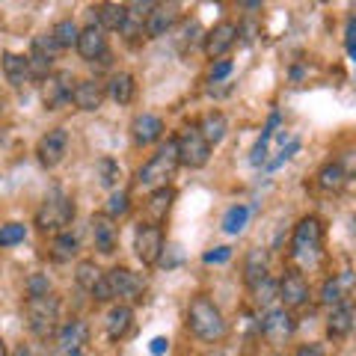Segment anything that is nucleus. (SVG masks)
I'll return each mask as SVG.
<instances>
[{
	"label": "nucleus",
	"mask_w": 356,
	"mask_h": 356,
	"mask_svg": "<svg viewBox=\"0 0 356 356\" xmlns=\"http://www.w3.org/2000/svg\"><path fill=\"white\" fill-rule=\"evenodd\" d=\"M74 214H77L74 199L65 196L63 191H51L36 211V229L42 235H60V232H69Z\"/></svg>",
	"instance_id": "obj_1"
},
{
	"label": "nucleus",
	"mask_w": 356,
	"mask_h": 356,
	"mask_svg": "<svg viewBox=\"0 0 356 356\" xmlns=\"http://www.w3.org/2000/svg\"><path fill=\"white\" fill-rule=\"evenodd\" d=\"M187 327L202 341H220L226 336V318H222L220 306L208 297H196L191 303V309H187Z\"/></svg>",
	"instance_id": "obj_2"
},
{
	"label": "nucleus",
	"mask_w": 356,
	"mask_h": 356,
	"mask_svg": "<svg viewBox=\"0 0 356 356\" xmlns=\"http://www.w3.org/2000/svg\"><path fill=\"white\" fill-rule=\"evenodd\" d=\"M178 166H181V163H178L175 137H170V140H166L163 146L137 170V184H140V187H149V191H154V187H166V184H170V178L175 175Z\"/></svg>",
	"instance_id": "obj_3"
},
{
	"label": "nucleus",
	"mask_w": 356,
	"mask_h": 356,
	"mask_svg": "<svg viewBox=\"0 0 356 356\" xmlns=\"http://www.w3.org/2000/svg\"><path fill=\"white\" fill-rule=\"evenodd\" d=\"M321 250H324V222H321V217L309 214L294 226L291 259L300 264H315Z\"/></svg>",
	"instance_id": "obj_4"
},
{
	"label": "nucleus",
	"mask_w": 356,
	"mask_h": 356,
	"mask_svg": "<svg viewBox=\"0 0 356 356\" xmlns=\"http://www.w3.org/2000/svg\"><path fill=\"white\" fill-rule=\"evenodd\" d=\"M27 327L33 336L48 339L60 327V297L44 294V297H27Z\"/></svg>",
	"instance_id": "obj_5"
},
{
	"label": "nucleus",
	"mask_w": 356,
	"mask_h": 356,
	"mask_svg": "<svg viewBox=\"0 0 356 356\" xmlns=\"http://www.w3.org/2000/svg\"><path fill=\"white\" fill-rule=\"evenodd\" d=\"M175 149H178V163L191 166V170H202V166L211 161V146L202 140L196 125L181 128V134L175 137Z\"/></svg>",
	"instance_id": "obj_6"
},
{
	"label": "nucleus",
	"mask_w": 356,
	"mask_h": 356,
	"mask_svg": "<svg viewBox=\"0 0 356 356\" xmlns=\"http://www.w3.org/2000/svg\"><path fill=\"white\" fill-rule=\"evenodd\" d=\"M104 280L110 285V294L113 300H125L128 303H140L143 294H146V280L140 273H134L131 267H110L104 273Z\"/></svg>",
	"instance_id": "obj_7"
},
{
	"label": "nucleus",
	"mask_w": 356,
	"mask_h": 356,
	"mask_svg": "<svg viewBox=\"0 0 356 356\" xmlns=\"http://www.w3.org/2000/svg\"><path fill=\"white\" fill-rule=\"evenodd\" d=\"M134 252L137 259L146 264V267H154L161 261V252H163V229L158 222H140L137 226V235H134Z\"/></svg>",
	"instance_id": "obj_8"
},
{
	"label": "nucleus",
	"mask_w": 356,
	"mask_h": 356,
	"mask_svg": "<svg viewBox=\"0 0 356 356\" xmlns=\"http://www.w3.org/2000/svg\"><path fill=\"white\" fill-rule=\"evenodd\" d=\"M74 74L72 72H51L44 77L42 86V98H44V110H63L65 104H72V89H74Z\"/></svg>",
	"instance_id": "obj_9"
},
{
	"label": "nucleus",
	"mask_w": 356,
	"mask_h": 356,
	"mask_svg": "<svg viewBox=\"0 0 356 356\" xmlns=\"http://www.w3.org/2000/svg\"><path fill=\"white\" fill-rule=\"evenodd\" d=\"M60 48L54 44V39L48 33H42V36L33 39L30 44V54H27V63H30V77L33 81H44L51 72H54V60H57Z\"/></svg>",
	"instance_id": "obj_10"
},
{
	"label": "nucleus",
	"mask_w": 356,
	"mask_h": 356,
	"mask_svg": "<svg viewBox=\"0 0 356 356\" xmlns=\"http://www.w3.org/2000/svg\"><path fill=\"white\" fill-rule=\"evenodd\" d=\"M238 36H241V30H238L235 21H217V24L205 33V42H202L205 57H211V60H222L232 48H235Z\"/></svg>",
	"instance_id": "obj_11"
},
{
	"label": "nucleus",
	"mask_w": 356,
	"mask_h": 356,
	"mask_svg": "<svg viewBox=\"0 0 356 356\" xmlns=\"http://www.w3.org/2000/svg\"><path fill=\"white\" fill-rule=\"evenodd\" d=\"M65 152H69V134H65V128H51L48 134H42L36 143V158L44 170L60 166Z\"/></svg>",
	"instance_id": "obj_12"
},
{
	"label": "nucleus",
	"mask_w": 356,
	"mask_h": 356,
	"mask_svg": "<svg viewBox=\"0 0 356 356\" xmlns=\"http://www.w3.org/2000/svg\"><path fill=\"white\" fill-rule=\"evenodd\" d=\"M294 330H297V321L294 315L288 309H267V315L261 318V332H264V339L267 341H273V344H285L288 339L294 336Z\"/></svg>",
	"instance_id": "obj_13"
},
{
	"label": "nucleus",
	"mask_w": 356,
	"mask_h": 356,
	"mask_svg": "<svg viewBox=\"0 0 356 356\" xmlns=\"http://www.w3.org/2000/svg\"><path fill=\"white\" fill-rule=\"evenodd\" d=\"M89 226H92V241H95V250L102 255H113L116 252V243H119V226L116 220H110L104 211L89 217Z\"/></svg>",
	"instance_id": "obj_14"
},
{
	"label": "nucleus",
	"mask_w": 356,
	"mask_h": 356,
	"mask_svg": "<svg viewBox=\"0 0 356 356\" xmlns=\"http://www.w3.org/2000/svg\"><path fill=\"white\" fill-rule=\"evenodd\" d=\"M280 300L285 303L282 309H288V312L309 303V282L300 270H288L280 280Z\"/></svg>",
	"instance_id": "obj_15"
},
{
	"label": "nucleus",
	"mask_w": 356,
	"mask_h": 356,
	"mask_svg": "<svg viewBox=\"0 0 356 356\" xmlns=\"http://www.w3.org/2000/svg\"><path fill=\"white\" fill-rule=\"evenodd\" d=\"M74 48H77V54H81L86 63L102 60L104 54H107V36H104V30L98 27V24H86V27H81Z\"/></svg>",
	"instance_id": "obj_16"
},
{
	"label": "nucleus",
	"mask_w": 356,
	"mask_h": 356,
	"mask_svg": "<svg viewBox=\"0 0 356 356\" xmlns=\"http://www.w3.org/2000/svg\"><path fill=\"white\" fill-rule=\"evenodd\" d=\"M104 83L95 81V77H86V81H77L74 89H72V104L77 110H86V113H92V110L102 107L104 102Z\"/></svg>",
	"instance_id": "obj_17"
},
{
	"label": "nucleus",
	"mask_w": 356,
	"mask_h": 356,
	"mask_svg": "<svg viewBox=\"0 0 356 356\" xmlns=\"http://www.w3.org/2000/svg\"><path fill=\"white\" fill-rule=\"evenodd\" d=\"M89 341V324L86 321H69L65 327L57 330V344L65 356H77Z\"/></svg>",
	"instance_id": "obj_18"
},
{
	"label": "nucleus",
	"mask_w": 356,
	"mask_h": 356,
	"mask_svg": "<svg viewBox=\"0 0 356 356\" xmlns=\"http://www.w3.org/2000/svg\"><path fill=\"white\" fill-rule=\"evenodd\" d=\"M131 137H134L137 146H152V143H158L163 137V119L154 116V113L134 116V122H131Z\"/></svg>",
	"instance_id": "obj_19"
},
{
	"label": "nucleus",
	"mask_w": 356,
	"mask_h": 356,
	"mask_svg": "<svg viewBox=\"0 0 356 356\" xmlns=\"http://www.w3.org/2000/svg\"><path fill=\"white\" fill-rule=\"evenodd\" d=\"M178 21V3H154L152 15L146 18V36L149 39H161L166 36Z\"/></svg>",
	"instance_id": "obj_20"
},
{
	"label": "nucleus",
	"mask_w": 356,
	"mask_h": 356,
	"mask_svg": "<svg viewBox=\"0 0 356 356\" xmlns=\"http://www.w3.org/2000/svg\"><path fill=\"white\" fill-rule=\"evenodd\" d=\"M134 327V309L125 303H116L113 309L107 312V321H104V330H107V339L110 341H122L131 332Z\"/></svg>",
	"instance_id": "obj_21"
},
{
	"label": "nucleus",
	"mask_w": 356,
	"mask_h": 356,
	"mask_svg": "<svg viewBox=\"0 0 356 356\" xmlns=\"http://www.w3.org/2000/svg\"><path fill=\"white\" fill-rule=\"evenodd\" d=\"M3 74L6 81L13 83L15 89H24L33 77H30V63H27V54H13L6 51L3 54Z\"/></svg>",
	"instance_id": "obj_22"
},
{
	"label": "nucleus",
	"mask_w": 356,
	"mask_h": 356,
	"mask_svg": "<svg viewBox=\"0 0 356 356\" xmlns=\"http://www.w3.org/2000/svg\"><path fill=\"white\" fill-rule=\"evenodd\" d=\"M267 273H270V261H267V252L264 250H250L247 252V261H243V282L252 291L259 282L267 280Z\"/></svg>",
	"instance_id": "obj_23"
},
{
	"label": "nucleus",
	"mask_w": 356,
	"mask_h": 356,
	"mask_svg": "<svg viewBox=\"0 0 356 356\" xmlns=\"http://www.w3.org/2000/svg\"><path fill=\"white\" fill-rule=\"evenodd\" d=\"M92 13L98 18V27L104 33L107 30H125V24H128V6L125 3H98Z\"/></svg>",
	"instance_id": "obj_24"
},
{
	"label": "nucleus",
	"mask_w": 356,
	"mask_h": 356,
	"mask_svg": "<svg viewBox=\"0 0 356 356\" xmlns=\"http://www.w3.org/2000/svg\"><path fill=\"white\" fill-rule=\"evenodd\" d=\"M350 330H353V306L350 303L332 306L330 318H327V336L330 339H348Z\"/></svg>",
	"instance_id": "obj_25"
},
{
	"label": "nucleus",
	"mask_w": 356,
	"mask_h": 356,
	"mask_svg": "<svg viewBox=\"0 0 356 356\" xmlns=\"http://www.w3.org/2000/svg\"><path fill=\"white\" fill-rule=\"evenodd\" d=\"M199 134H202V140L208 143L211 149L217 146V143H222V137H226V131H229V122L226 116L220 113V110H211V113L202 116V122H199Z\"/></svg>",
	"instance_id": "obj_26"
},
{
	"label": "nucleus",
	"mask_w": 356,
	"mask_h": 356,
	"mask_svg": "<svg viewBox=\"0 0 356 356\" xmlns=\"http://www.w3.org/2000/svg\"><path fill=\"white\" fill-rule=\"evenodd\" d=\"M104 92L113 98L116 104H131V102H134V92H137L134 74H128V72H116L113 77H110V83H104Z\"/></svg>",
	"instance_id": "obj_27"
},
{
	"label": "nucleus",
	"mask_w": 356,
	"mask_h": 356,
	"mask_svg": "<svg viewBox=\"0 0 356 356\" xmlns=\"http://www.w3.org/2000/svg\"><path fill=\"white\" fill-rule=\"evenodd\" d=\"M348 288H350V273H341V276H330L321 288V303L324 306H341L348 303Z\"/></svg>",
	"instance_id": "obj_28"
},
{
	"label": "nucleus",
	"mask_w": 356,
	"mask_h": 356,
	"mask_svg": "<svg viewBox=\"0 0 356 356\" xmlns=\"http://www.w3.org/2000/svg\"><path fill=\"white\" fill-rule=\"evenodd\" d=\"M175 202V187H154V191L149 193V202H146V211L154 217L152 222H158L161 226V220H166V214H170V208Z\"/></svg>",
	"instance_id": "obj_29"
},
{
	"label": "nucleus",
	"mask_w": 356,
	"mask_h": 356,
	"mask_svg": "<svg viewBox=\"0 0 356 356\" xmlns=\"http://www.w3.org/2000/svg\"><path fill=\"white\" fill-rule=\"evenodd\" d=\"M344 181H348V172H344V166H341L339 161H327V163L318 170V184H321V191H341Z\"/></svg>",
	"instance_id": "obj_30"
},
{
	"label": "nucleus",
	"mask_w": 356,
	"mask_h": 356,
	"mask_svg": "<svg viewBox=\"0 0 356 356\" xmlns=\"http://www.w3.org/2000/svg\"><path fill=\"white\" fill-rule=\"evenodd\" d=\"M280 119H282L280 113H270V119H267L261 137H259V143H255V149H252V158H250L252 166L267 163V149H270V140H273V134H276V125H280Z\"/></svg>",
	"instance_id": "obj_31"
},
{
	"label": "nucleus",
	"mask_w": 356,
	"mask_h": 356,
	"mask_svg": "<svg viewBox=\"0 0 356 356\" xmlns=\"http://www.w3.org/2000/svg\"><path fill=\"white\" fill-rule=\"evenodd\" d=\"M250 205H232L226 214H222V232H226V235H241L243 229H247V222H250Z\"/></svg>",
	"instance_id": "obj_32"
},
{
	"label": "nucleus",
	"mask_w": 356,
	"mask_h": 356,
	"mask_svg": "<svg viewBox=\"0 0 356 356\" xmlns=\"http://www.w3.org/2000/svg\"><path fill=\"white\" fill-rule=\"evenodd\" d=\"M77 33H81V27H77L72 18H63L51 27L48 36L54 39V44H57L60 51H65V48H72V44H77Z\"/></svg>",
	"instance_id": "obj_33"
},
{
	"label": "nucleus",
	"mask_w": 356,
	"mask_h": 356,
	"mask_svg": "<svg viewBox=\"0 0 356 356\" xmlns=\"http://www.w3.org/2000/svg\"><path fill=\"white\" fill-rule=\"evenodd\" d=\"M102 267H98L92 259H83V261H77V267H74V280H77V285L83 288V291H92V285L102 280Z\"/></svg>",
	"instance_id": "obj_34"
},
{
	"label": "nucleus",
	"mask_w": 356,
	"mask_h": 356,
	"mask_svg": "<svg viewBox=\"0 0 356 356\" xmlns=\"http://www.w3.org/2000/svg\"><path fill=\"white\" fill-rule=\"evenodd\" d=\"M273 300H280V282H273L270 276H267L264 282H259L252 288V303L259 309H270Z\"/></svg>",
	"instance_id": "obj_35"
},
{
	"label": "nucleus",
	"mask_w": 356,
	"mask_h": 356,
	"mask_svg": "<svg viewBox=\"0 0 356 356\" xmlns=\"http://www.w3.org/2000/svg\"><path fill=\"white\" fill-rule=\"evenodd\" d=\"M95 175H98V184L102 187H116L119 178H122V170L113 158H102L95 163Z\"/></svg>",
	"instance_id": "obj_36"
},
{
	"label": "nucleus",
	"mask_w": 356,
	"mask_h": 356,
	"mask_svg": "<svg viewBox=\"0 0 356 356\" xmlns=\"http://www.w3.org/2000/svg\"><path fill=\"white\" fill-rule=\"evenodd\" d=\"M74 252H77V235H72V232H60V235H54V259L69 261Z\"/></svg>",
	"instance_id": "obj_37"
},
{
	"label": "nucleus",
	"mask_w": 356,
	"mask_h": 356,
	"mask_svg": "<svg viewBox=\"0 0 356 356\" xmlns=\"http://www.w3.org/2000/svg\"><path fill=\"white\" fill-rule=\"evenodd\" d=\"M128 211H131V193H128V191H113V193H110V199H107V211H104L110 220L125 217Z\"/></svg>",
	"instance_id": "obj_38"
},
{
	"label": "nucleus",
	"mask_w": 356,
	"mask_h": 356,
	"mask_svg": "<svg viewBox=\"0 0 356 356\" xmlns=\"http://www.w3.org/2000/svg\"><path fill=\"white\" fill-rule=\"evenodd\" d=\"M27 238V226L24 222H3L0 226V247H15V243H21Z\"/></svg>",
	"instance_id": "obj_39"
},
{
	"label": "nucleus",
	"mask_w": 356,
	"mask_h": 356,
	"mask_svg": "<svg viewBox=\"0 0 356 356\" xmlns=\"http://www.w3.org/2000/svg\"><path fill=\"white\" fill-rule=\"evenodd\" d=\"M44 294H51L48 273H33L27 280V297H44Z\"/></svg>",
	"instance_id": "obj_40"
},
{
	"label": "nucleus",
	"mask_w": 356,
	"mask_h": 356,
	"mask_svg": "<svg viewBox=\"0 0 356 356\" xmlns=\"http://www.w3.org/2000/svg\"><path fill=\"white\" fill-rule=\"evenodd\" d=\"M294 152H300V140H291L288 146H282V149H280V158L267 163V170H270V172H273V170H280L285 161H291V158H294Z\"/></svg>",
	"instance_id": "obj_41"
},
{
	"label": "nucleus",
	"mask_w": 356,
	"mask_h": 356,
	"mask_svg": "<svg viewBox=\"0 0 356 356\" xmlns=\"http://www.w3.org/2000/svg\"><path fill=\"white\" fill-rule=\"evenodd\" d=\"M232 69H235V63L232 60H217L214 65H211V83H220V81H226V77L232 74Z\"/></svg>",
	"instance_id": "obj_42"
},
{
	"label": "nucleus",
	"mask_w": 356,
	"mask_h": 356,
	"mask_svg": "<svg viewBox=\"0 0 356 356\" xmlns=\"http://www.w3.org/2000/svg\"><path fill=\"white\" fill-rule=\"evenodd\" d=\"M229 259H232V247H214V250H208L202 255L205 264H226Z\"/></svg>",
	"instance_id": "obj_43"
},
{
	"label": "nucleus",
	"mask_w": 356,
	"mask_h": 356,
	"mask_svg": "<svg viewBox=\"0 0 356 356\" xmlns=\"http://www.w3.org/2000/svg\"><path fill=\"white\" fill-rule=\"evenodd\" d=\"M353 36H356V18L350 15V18H348V24H344V51H348V57H353V54H356V42H353Z\"/></svg>",
	"instance_id": "obj_44"
},
{
	"label": "nucleus",
	"mask_w": 356,
	"mask_h": 356,
	"mask_svg": "<svg viewBox=\"0 0 356 356\" xmlns=\"http://www.w3.org/2000/svg\"><path fill=\"white\" fill-rule=\"evenodd\" d=\"M89 294H92L95 303H107V300H113V294H110V285H107L104 276H102V280H98V282L92 285V291H89Z\"/></svg>",
	"instance_id": "obj_45"
},
{
	"label": "nucleus",
	"mask_w": 356,
	"mask_h": 356,
	"mask_svg": "<svg viewBox=\"0 0 356 356\" xmlns=\"http://www.w3.org/2000/svg\"><path fill=\"white\" fill-rule=\"evenodd\" d=\"M166 350H170V339H166V336H154L149 341V353L152 356H163Z\"/></svg>",
	"instance_id": "obj_46"
},
{
	"label": "nucleus",
	"mask_w": 356,
	"mask_h": 356,
	"mask_svg": "<svg viewBox=\"0 0 356 356\" xmlns=\"http://www.w3.org/2000/svg\"><path fill=\"white\" fill-rule=\"evenodd\" d=\"M294 356H324V348L315 344V341H309V344H300Z\"/></svg>",
	"instance_id": "obj_47"
},
{
	"label": "nucleus",
	"mask_w": 356,
	"mask_h": 356,
	"mask_svg": "<svg viewBox=\"0 0 356 356\" xmlns=\"http://www.w3.org/2000/svg\"><path fill=\"white\" fill-rule=\"evenodd\" d=\"M13 356H33V350L30 348H24V344H21V348H15V353Z\"/></svg>",
	"instance_id": "obj_48"
},
{
	"label": "nucleus",
	"mask_w": 356,
	"mask_h": 356,
	"mask_svg": "<svg viewBox=\"0 0 356 356\" xmlns=\"http://www.w3.org/2000/svg\"><path fill=\"white\" fill-rule=\"evenodd\" d=\"M0 356H6V341L0 339Z\"/></svg>",
	"instance_id": "obj_49"
}]
</instances>
